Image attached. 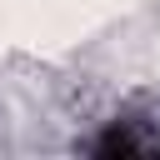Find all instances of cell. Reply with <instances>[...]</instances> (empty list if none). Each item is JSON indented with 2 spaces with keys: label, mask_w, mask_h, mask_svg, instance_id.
<instances>
[{
  "label": "cell",
  "mask_w": 160,
  "mask_h": 160,
  "mask_svg": "<svg viewBox=\"0 0 160 160\" xmlns=\"http://www.w3.org/2000/svg\"><path fill=\"white\" fill-rule=\"evenodd\" d=\"M140 150H150L145 140H135L130 130H110V135H100V145H95V155H140Z\"/></svg>",
  "instance_id": "cell-1"
}]
</instances>
